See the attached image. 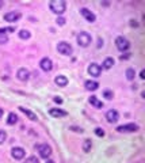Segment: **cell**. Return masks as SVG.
<instances>
[{
  "label": "cell",
  "instance_id": "1",
  "mask_svg": "<svg viewBox=\"0 0 145 163\" xmlns=\"http://www.w3.org/2000/svg\"><path fill=\"white\" fill-rule=\"evenodd\" d=\"M49 7L52 12H54L57 15H62L65 12V10H67V3L64 0H52Z\"/></svg>",
  "mask_w": 145,
  "mask_h": 163
},
{
  "label": "cell",
  "instance_id": "2",
  "mask_svg": "<svg viewBox=\"0 0 145 163\" xmlns=\"http://www.w3.org/2000/svg\"><path fill=\"white\" fill-rule=\"evenodd\" d=\"M57 51H58V53H61V55H64V56H69L73 52V48H72L71 44L65 42V41H61L57 45Z\"/></svg>",
  "mask_w": 145,
  "mask_h": 163
},
{
  "label": "cell",
  "instance_id": "3",
  "mask_svg": "<svg viewBox=\"0 0 145 163\" xmlns=\"http://www.w3.org/2000/svg\"><path fill=\"white\" fill-rule=\"evenodd\" d=\"M115 46L118 51L126 52L129 48H130V42H129V40H126L125 37H118V38L115 40Z\"/></svg>",
  "mask_w": 145,
  "mask_h": 163
},
{
  "label": "cell",
  "instance_id": "4",
  "mask_svg": "<svg viewBox=\"0 0 145 163\" xmlns=\"http://www.w3.org/2000/svg\"><path fill=\"white\" fill-rule=\"evenodd\" d=\"M91 36L88 33H86V31H81L80 34L77 36V44L80 46H83V48H87L88 45L91 44Z\"/></svg>",
  "mask_w": 145,
  "mask_h": 163
},
{
  "label": "cell",
  "instance_id": "5",
  "mask_svg": "<svg viewBox=\"0 0 145 163\" xmlns=\"http://www.w3.org/2000/svg\"><path fill=\"white\" fill-rule=\"evenodd\" d=\"M4 21L6 22H10V23H14V22H18L22 18V14L19 11H8L4 14Z\"/></svg>",
  "mask_w": 145,
  "mask_h": 163
},
{
  "label": "cell",
  "instance_id": "6",
  "mask_svg": "<svg viewBox=\"0 0 145 163\" xmlns=\"http://www.w3.org/2000/svg\"><path fill=\"white\" fill-rule=\"evenodd\" d=\"M117 131L121 133H132V132H137L138 131V125L137 124H125V125H119L117 128Z\"/></svg>",
  "mask_w": 145,
  "mask_h": 163
},
{
  "label": "cell",
  "instance_id": "7",
  "mask_svg": "<svg viewBox=\"0 0 145 163\" xmlns=\"http://www.w3.org/2000/svg\"><path fill=\"white\" fill-rule=\"evenodd\" d=\"M38 152H39L41 158L48 159L52 155V147L49 144H41V146H38Z\"/></svg>",
  "mask_w": 145,
  "mask_h": 163
},
{
  "label": "cell",
  "instance_id": "8",
  "mask_svg": "<svg viewBox=\"0 0 145 163\" xmlns=\"http://www.w3.org/2000/svg\"><path fill=\"white\" fill-rule=\"evenodd\" d=\"M88 74L94 78L100 76V74H102V67H100L99 64H96V63H91L90 67H88Z\"/></svg>",
  "mask_w": 145,
  "mask_h": 163
},
{
  "label": "cell",
  "instance_id": "9",
  "mask_svg": "<svg viewBox=\"0 0 145 163\" xmlns=\"http://www.w3.org/2000/svg\"><path fill=\"white\" fill-rule=\"evenodd\" d=\"M80 14H81V17H83L87 22H90V23H94V22L96 21L95 14H94V12H91L88 8H80Z\"/></svg>",
  "mask_w": 145,
  "mask_h": 163
},
{
  "label": "cell",
  "instance_id": "10",
  "mask_svg": "<svg viewBox=\"0 0 145 163\" xmlns=\"http://www.w3.org/2000/svg\"><path fill=\"white\" fill-rule=\"evenodd\" d=\"M11 155L14 159H17V161H20V159L24 158V155H26V151H24V148H22V147H14L11 151Z\"/></svg>",
  "mask_w": 145,
  "mask_h": 163
},
{
  "label": "cell",
  "instance_id": "11",
  "mask_svg": "<svg viewBox=\"0 0 145 163\" xmlns=\"http://www.w3.org/2000/svg\"><path fill=\"white\" fill-rule=\"evenodd\" d=\"M39 67H41V70H42V71L50 72L53 70V61L50 60L49 57H43L42 60H41V63H39Z\"/></svg>",
  "mask_w": 145,
  "mask_h": 163
},
{
  "label": "cell",
  "instance_id": "12",
  "mask_svg": "<svg viewBox=\"0 0 145 163\" xmlns=\"http://www.w3.org/2000/svg\"><path fill=\"white\" fill-rule=\"evenodd\" d=\"M106 120L110 122V124H114V122H117L119 120V114L118 112L114 110V109H111V110H109L106 113Z\"/></svg>",
  "mask_w": 145,
  "mask_h": 163
},
{
  "label": "cell",
  "instance_id": "13",
  "mask_svg": "<svg viewBox=\"0 0 145 163\" xmlns=\"http://www.w3.org/2000/svg\"><path fill=\"white\" fill-rule=\"evenodd\" d=\"M17 78L20 82H26V80H29V78H30V72L27 71L26 68H19L17 72Z\"/></svg>",
  "mask_w": 145,
  "mask_h": 163
},
{
  "label": "cell",
  "instance_id": "14",
  "mask_svg": "<svg viewBox=\"0 0 145 163\" xmlns=\"http://www.w3.org/2000/svg\"><path fill=\"white\" fill-rule=\"evenodd\" d=\"M49 114L52 116V117H54V118H61V117H65L68 113L64 112V110H61V109L53 108V109H50V110H49Z\"/></svg>",
  "mask_w": 145,
  "mask_h": 163
},
{
  "label": "cell",
  "instance_id": "15",
  "mask_svg": "<svg viewBox=\"0 0 145 163\" xmlns=\"http://www.w3.org/2000/svg\"><path fill=\"white\" fill-rule=\"evenodd\" d=\"M19 110L23 113V114H26L27 117H29V120H31V121H38V117H37V114H35V113H33V112H30L29 109H26V108H23V106H20Z\"/></svg>",
  "mask_w": 145,
  "mask_h": 163
},
{
  "label": "cell",
  "instance_id": "16",
  "mask_svg": "<svg viewBox=\"0 0 145 163\" xmlns=\"http://www.w3.org/2000/svg\"><path fill=\"white\" fill-rule=\"evenodd\" d=\"M54 83L57 84L58 87H65L68 84V79H67V76H64V75H58V76L54 78Z\"/></svg>",
  "mask_w": 145,
  "mask_h": 163
},
{
  "label": "cell",
  "instance_id": "17",
  "mask_svg": "<svg viewBox=\"0 0 145 163\" xmlns=\"http://www.w3.org/2000/svg\"><path fill=\"white\" fill-rule=\"evenodd\" d=\"M84 87H86V90H88V91H95V90H98V87H99V83L95 80H87L84 83Z\"/></svg>",
  "mask_w": 145,
  "mask_h": 163
},
{
  "label": "cell",
  "instance_id": "18",
  "mask_svg": "<svg viewBox=\"0 0 145 163\" xmlns=\"http://www.w3.org/2000/svg\"><path fill=\"white\" fill-rule=\"evenodd\" d=\"M88 102L91 103V105L94 106V108H96V109H102L103 108V102L102 101H99V98L95 95H92L90 99H88Z\"/></svg>",
  "mask_w": 145,
  "mask_h": 163
},
{
  "label": "cell",
  "instance_id": "19",
  "mask_svg": "<svg viewBox=\"0 0 145 163\" xmlns=\"http://www.w3.org/2000/svg\"><path fill=\"white\" fill-rule=\"evenodd\" d=\"M18 122V116L15 113H10L7 117V124L8 125H15Z\"/></svg>",
  "mask_w": 145,
  "mask_h": 163
},
{
  "label": "cell",
  "instance_id": "20",
  "mask_svg": "<svg viewBox=\"0 0 145 163\" xmlns=\"http://www.w3.org/2000/svg\"><path fill=\"white\" fill-rule=\"evenodd\" d=\"M103 68H105V70H110V68L113 67V65H114V59L113 57H107L105 61H103Z\"/></svg>",
  "mask_w": 145,
  "mask_h": 163
},
{
  "label": "cell",
  "instance_id": "21",
  "mask_svg": "<svg viewBox=\"0 0 145 163\" xmlns=\"http://www.w3.org/2000/svg\"><path fill=\"white\" fill-rule=\"evenodd\" d=\"M91 148H92V142H91L90 139H86L83 143V151L84 152H90Z\"/></svg>",
  "mask_w": 145,
  "mask_h": 163
},
{
  "label": "cell",
  "instance_id": "22",
  "mask_svg": "<svg viewBox=\"0 0 145 163\" xmlns=\"http://www.w3.org/2000/svg\"><path fill=\"white\" fill-rule=\"evenodd\" d=\"M18 36H19V38H20V40H29L31 34H30V31H29V30L22 29V30L19 31V33H18Z\"/></svg>",
  "mask_w": 145,
  "mask_h": 163
},
{
  "label": "cell",
  "instance_id": "23",
  "mask_svg": "<svg viewBox=\"0 0 145 163\" xmlns=\"http://www.w3.org/2000/svg\"><path fill=\"white\" fill-rule=\"evenodd\" d=\"M134 76H136L134 70H133V68H129V70L126 71V79H128V80H133Z\"/></svg>",
  "mask_w": 145,
  "mask_h": 163
},
{
  "label": "cell",
  "instance_id": "24",
  "mask_svg": "<svg viewBox=\"0 0 145 163\" xmlns=\"http://www.w3.org/2000/svg\"><path fill=\"white\" fill-rule=\"evenodd\" d=\"M15 31V27H2L0 29V34H6L7 36L8 33H14Z\"/></svg>",
  "mask_w": 145,
  "mask_h": 163
},
{
  "label": "cell",
  "instance_id": "25",
  "mask_svg": "<svg viewBox=\"0 0 145 163\" xmlns=\"http://www.w3.org/2000/svg\"><path fill=\"white\" fill-rule=\"evenodd\" d=\"M103 97H105L106 99H113L114 94H113V91H110V90H105V91H103Z\"/></svg>",
  "mask_w": 145,
  "mask_h": 163
},
{
  "label": "cell",
  "instance_id": "26",
  "mask_svg": "<svg viewBox=\"0 0 145 163\" xmlns=\"http://www.w3.org/2000/svg\"><path fill=\"white\" fill-rule=\"evenodd\" d=\"M24 163H39V161L37 156H29V158L24 161Z\"/></svg>",
  "mask_w": 145,
  "mask_h": 163
},
{
  "label": "cell",
  "instance_id": "27",
  "mask_svg": "<svg viewBox=\"0 0 145 163\" xmlns=\"http://www.w3.org/2000/svg\"><path fill=\"white\" fill-rule=\"evenodd\" d=\"M6 140H7V133H6L4 131H0V146H2Z\"/></svg>",
  "mask_w": 145,
  "mask_h": 163
},
{
  "label": "cell",
  "instance_id": "28",
  "mask_svg": "<svg viewBox=\"0 0 145 163\" xmlns=\"http://www.w3.org/2000/svg\"><path fill=\"white\" fill-rule=\"evenodd\" d=\"M8 42V37L6 34H0V45H4Z\"/></svg>",
  "mask_w": 145,
  "mask_h": 163
},
{
  "label": "cell",
  "instance_id": "29",
  "mask_svg": "<svg viewBox=\"0 0 145 163\" xmlns=\"http://www.w3.org/2000/svg\"><path fill=\"white\" fill-rule=\"evenodd\" d=\"M95 135H96L98 137H103V136H105V131H103L102 128H96V129H95Z\"/></svg>",
  "mask_w": 145,
  "mask_h": 163
},
{
  "label": "cell",
  "instance_id": "30",
  "mask_svg": "<svg viewBox=\"0 0 145 163\" xmlns=\"http://www.w3.org/2000/svg\"><path fill=\"white\" fill-rule=\"evenodd\" d=\"M56 22H57V25H60V26H64V25H65V19H64V18H61V17L57 18Z\"/></svg>",
  "mask_w": 145,
  "mask_h": 163
},
{
  "label": "cell",
  "instance_id": "31",
  "mask_svg": "<svg viewBox=\"0 0 145 163\" xmlns=\"http://www.w3.org/2000/svg\"><path fill=\"white\" fill-rule=\"evenodd\" d=\"M53 101H54L56 103H58V105H61V103H62V99L60 98V97H54V99H53Z\"/></svg>",
  "mask_w": 145,
  "mask_h": 163
},
{
  "label": "cell",
  "instance_id": "32",
  "mask_svg": "<svg viewBox=\"0 0 145 163\" xmlns=\"http://www.w3.org/2000/svg\"><path fill=\"white\" fill-rule=\"evenodd\" d=\"M129 57H130V53H125V56L124 55L121 56V60H124V59H129Z\"/></svg>",
  "mask_w": 145,
  "mask_h": 163
},
{
  "label": "cell",
  "instance_id": "33",
  "mask_svg": "<svg viewBox=\"0 0 145 163\" xmlns=\"http://www.w3.org/2000/svg\"><path fill=\"white\" fill-rule=\"evenodd\" d=\"M140 78H141V79H144V78H145V72H144V70L140 72Z\"/></svg>",
  "mask_w": 145,
  "mask_h": 163
},
{
  "label": "cell",
  "instance_id": "34",
  "mask_svg": "<svg viewBox=\"0 0 145 163\" xmlns=\"http://www.w3.org/2000/svg\"><path fill=\"white\" fill-rule=\"evenodd\" d=\"M3 114H4V110H3V109H0V118H2Z\"/></svg>",
  "mask_w": 145,
  "mask_h": 163
},
{
  "label": "cell",
  "instance_id": "35",
  "mask_svg": "<svg viewBox=\"0 0 145 163\" xmlns=\"http://www.w3.org/2000/svg\"><path fill=\"white\" fill-rule=\"evenodd\" d=\"M46 163H54V161H48Z\"/></svg>",
  "mask_w": 145,
  "mask_h": 163
},
{
  "label": "cell",
  "instance_id": "36",
  "mask_svg": "<svg viewBox=\"0 0 145 163\" xmlns=\"http://www.w3.org/2000/svg\"><path fill=\"white\" fill-rule=\"evenodd\" d=\"M2 6H3V2H0V7H2Z\"/></svg>",
  "mask_w": 145,
  "mask_h": 163
}]
</instances>
